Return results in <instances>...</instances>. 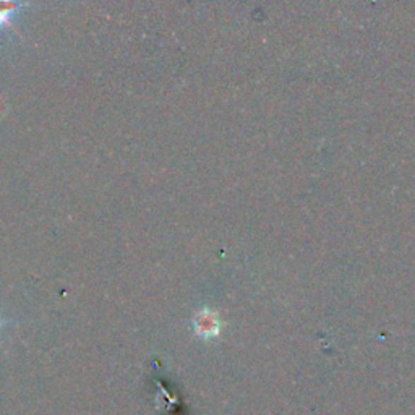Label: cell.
Listing matches in <instances>:
<instances>
[{
    "mask_svg": "<svg viewBox=\"0 0 415 415\" xmlns=\"http://www.w3.org/2000/svg\"><path fill=\"white\" fill-rule=\"evenodd\" d=\"M193 328H195V333L200 336L201 339H213V337L218 336L221 331V322L218 318V313H214L213 310L204 307L201 312L193 318Z\"/></svg>",
    "mask_w": 415,
    "mask_h": 415,
    "instance_id": "1",
    "label": "cell"
},
{
    "mask_svg": "<svg viewBox=\"0 0 415 415\" xmlns=\"http://www.w3.org/2000/svg\"><path fill=\"white\" fill-rule=\"evenodd\" d=\"M31 5L33 4L30 2H20V0H0V30L2 28H12V30H15L12 23V15L18 12L20 8L31 7Z\"/></svg>",
    "mask_w": 415,
    "mask_h": 415,
    "instance_id": "2",
    "label": "cell"
}]
</instances>
